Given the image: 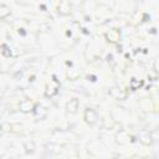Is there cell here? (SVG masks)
<instances>
[{"instance_id":"5","label":"cell","mask_w":159,"mask_h":159,"mask_svg":"<svg viewBox=\"0 0 159 159\" xmlns=\"http://www.w3.org/2000/svg\"><path fill=\"white\" fill-rule=\"evenodd\" d=\"M57 11L62 16L70 15V12H71V2H70V0H61L58 6H57Z\"/></svg>"},{"instance_id":"3","label":"cell","mask_w":159,"mask_h":159,"mask_svg":"<svg viewBox=\"0 0 159 159\" xmlns=\"http://www.w3.org/2000/svg\"><path fill=\"white\" fill-rule=\"evenodd\" d=\"M83 119L88 125H93L98 119V114L93 108H87L83 113Z\"/></svg>"},{"instance_id":"2","label":"cell","mask_w":159,"mask_h":159,"mask_svg":"<svg viewBox=\"0 0 159 159\" xmlns=\"http://www.w3.org/2000/svg\"><path fill=\"white\" fill-rule=\"evenodd\" d=\"M109 94H111L114 99H118V101H124V99L127 98V96H128L127 91L123 89V88H120V87H118V86L111 87V88H109Z\"/></svg>"},{"instance_id":"1","label":"cell","mask_w":159,"mask_h":159,"mask_svg":"<svg viewBox=\"0 0 159 159\" xmlns=\"http://www.w3.org/2000/svg\"><path fill=\"white\" fill-rule=\"evenodd\" d=\"M58 89H60V81L56 78V76L53 75L52 76V80L46 84V88H45V96L46 97H53V96H56L57 94V92H58Z\"/></svg>"},{"instance_id":"12","label":"cell","mask_w":159,"mask_h":159,"mask_svg":"<svg viewBox=\"0 0 159 159\" xmlns=\"http://www.w3.org/2000/svg\"><path fill=\"white\" fill-rule=\"evenodd\" d=\"M1 52H2V55H4L5 57H10V56H11V52H10L9 47H7L5 43L1 45Z\"/></svg>"},{"instance_id":"8","label":"cell","mask_w":159,"mask_h":159,"mask_svg":"<svg viewBox=\"0 0 159 159\" xmlns=\"http://www.w3.org/2000/svg\"><path fill=\"white\" fill-rule=\"evenodd\" d=\"M78 106H80V101H78L77 98H72V99H70V102L67 103L66 109H67L68 113L75 114V113L77 112V109H78Z\"/></svg>"},{"instance_id":"14","label":"cell","mask_w":159,"mask_h":159,"mask_svg":"<svg viewBox=\"0 0 159 159\" xmlns=\"http://www.w3.org/2000/svg\"><path fill=\"white\" fill-rule=\"evenodd\" d=\"M140 140H142V143H144L145 145H149V144L152 143V139H150V137H148V135L140 137Z\"/></svg>"},{"instance_id":"7","label":"cell","mask_w":159,"mask_h":159,"mask_svg":"<svg viewBox=\"0 0 159 159\" xmlns=\"http://www.w3.org/2000/svg\"><path fill=\"white\" fill-rule=\"evenodd\" d=\"M34 114L37 119H45L47 116V109L41 104H36L35 109H34Z\"/></svg>"},{"instance_id":"6","label":"cell","mask_w":159,"mask_h":159,"mask_svg":"<svg viewBox=\"0 0 159 159\" xmlns=\"http://www.w3.org/2000/svg\"><path fill=\"white\" fill-rule=\"evenodd\" d=\"M35 103L31 101V99H24L19 103V108L22 113H30V112H34L35 109Z\"/></svg>"},{"instance_id":"10","label":"cell","mask_w":159,"mask_h":159,"mask_svg":"<svg viewBox=\"0 0 159 159\" xmlns=\"http://www.w3.org/2000/svg\"><path fill=\"white\" fill-rule=\"evenodd\" d=\"M143 84H144V81H143V80L132 78V80H130V82H129V88H130L132 91H137V89H139Z\"/></svg>"},{"instance_id":"4","label":"cell","mask_w":159,"mask_h":159,"mask_svg":"<svg viewBox=\"0 0 159 159\" xmlns=\"http://www.w3.org/2000/svg\"><path fill=\"white\" fill-rule=\"evenodd\" d=\"M104 37L106 40L109 42V43H117L119 41V37H120V32L118 29H112L109 31H107L104 34Z\"/></svg>"},{"instance_id":"13","label":"cell","mask_w":159,"mask_h":159,"mask_svg":"<svg viewBox=\"0 0 159 159\" xmlns=\"http://www.w3.org/2000/svg\"><path fill=\"white\" fill-rule=\"evenodd\" d=\"M24 143H25V147H26V153H32V152H34V149H35L34 144H32V143H30V145H29L26 140H25Z\"/></svg>"},{"instance_id":"9","label":"cell","mask_w":159,"mask_h":159,"mask_svg":"<svg viewBox=\"0 0 159 159\" xmlns=\"http://www.w3.org/2000/svg\"><path fill=\"white\" fill-rule=\"evenodd\" d=\"M129 135H128V133L125 132V130H120L119 133H117V135H116V142L117 143H119V144H127L128 142H129Z\"/></svg>"},{"instance_id":"11","label":"cell","mask_w":159,"mask_h":159,"mask_svg":"<svg viewBox=\"0 0 159 159\" xmlns=\"http://www.w3.org/2000/svg\"><path fill=\"white\" fill-rule=\"evenodd\" d=\"M10 15V9L5 5V4H2V5H0V19L1 20H4L5 17H7Z\"/></svg>"}]
</instances>
